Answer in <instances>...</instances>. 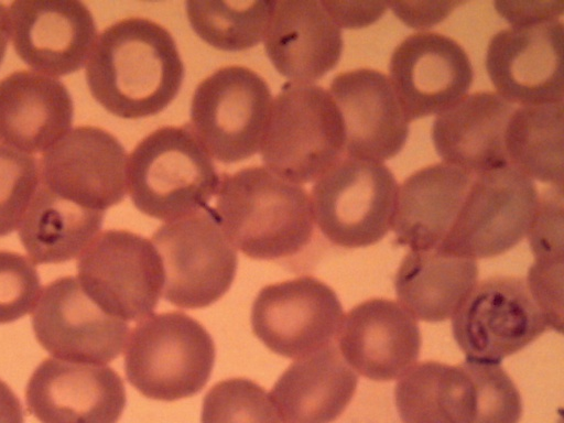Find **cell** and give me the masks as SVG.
<instances>
[{
    "label": "cell",
    "instance_id": "1",
    "mask_svg": "<svg viewBox=\"0 0 564 423\" xmlns=\"http://www.w3.org/2000/svg\"><path fill=\"white\" fill-rule=\"evenodd\" d=\"M184 75L172 34L141 17L124 18L107 26L97 36L85 65L94 99L123 119L163 111L177 96Z\"/></svg>",
    "mask_w": 564,
    "mask_h": 423
},
{
    "label": "cell",
    "instance_id": "26",
    "mask_svg": "<svg viewBox=\"0 0 564 423\" xmlns=\"http://www.w3.org/2000/svg\"><path fill=\"white\" fill-rule=\"evenodd\" d=\"M477 279L476 260L435 248L410 250L393 283L399 303L416 319L433 323L452 318Z\"/></svg>",
    "mask_w": 564,
    "mask_h": 423
},
{
    "label": "cell",
    "instance_id": "35",
    "mask_svg": "<svg viewBox=\"0 0 564 423\" xmlns=\"http://www.w3.org/2000/svg\"><path fill=\"white\" fill-rule=\"evenodd\" d=\"M527 236L534 260H563V185L551 184L539 194Z\"/></svg>",
    "mask_w": 564,
    "mask_h": 423
},
{
    "label": "cell",
    "instance_id": "32",
    "mask_svg": "<svg viewBox=\"0 0 564 423\" xmlns=\"http://www.w3.org/2000/svg\"><path fill=\"white\" fill-rule=\"evenodd\" d=\"M40 183L39 161L0 143V237L18 229Z\"/></svg>",
    "mask_w": 564,
    "mask_h": 423
},
{
    "label": "cell",
    "instance_id": "2",
    "mask_svg": "<svg viewBox=\"0 0 564 423\" xmlns=\"http://www.w3.org/2000/svg\"><path fill=\"white\" fill-rule=\"evenodd\" d=\"M215 213L232 246L257 260L293 257L312 240L314 218L307 191L265 166L220 176Z\"/></svg>",
    "mask_w": 564,
    "mask_h": 423
},
{
    "label": "cell",
    "instance_id": "30",
    "mask_svg": "<svg viewBox=\"0 0 564 423\" xmlns=\"http://www.w3.org/2000/svg\"><path fill=\"white\" fill-rule=\"evenodd\" d=\"M275 1H186L195 33L210 46L239 52L263 41Z\"/></svg>",
    "mask_w": 564,
    "mask_h": 423
},
{
    "label": "cell",
    "instance_id": "24",
    "mask_svg": "<svg viewBox=\"0 0 564 423\" xmlns=\"http://www.w3.org/2000/svg\"><path fill=\"white\" fill-rule=\"evenodd\" d=\"M475 174L440 162L422 167L398 187L391 229L410 250L437 248L452 229Z\"/></svg>",
    "mask_w": 564,
    "mask_h": 423
},
{
    "label": "cell",
    "instance_id": "18",
    "mask_svg": "<svg viewBox=\"0 0 564 423\" xmlns=\"http://www.w3.org/2000/svg\"><path fill=\"white\" fill-rule=\"evenodd\" d=\"M25 400L41 423H117L127 401L123 381L112 368L54 357L35 368Z\"/></svg>",
    "mask_w": 564,
    "mask_h": 423
},
{
    "label": "cell",
    "instance_id": "12",
    "mask_svg": "<svg viewBox=\"0 0 564 423\" xmlns=\"http://www.w3.org/2000/svg\"><path fill=\"white\" fill-rule=\"evenodd\" d=\"M344 315L330 286L303 275L262 288L250 321L253 334L271 351L296 359L335 343Z\"/></svg>",
    "mask_w": 564,
    "mask_h": 423
},
{
    "label": "cell",
    "instance_id": "27",
    "mask_svg": "<svg viewBox=\"0 0 564 423\" xmlns=\"http://www.w3.org/2000/svg\"><path fill=\"white\" fill-rule=\"evenodd\" d=\"M393 398L402 423H475L476 390L462 364L416 362L398 379Z\"/></svg>",
    "mask_w": 564,
    "mask_h": 423
},
{
    "label": "cell",
    "instance_id": "31",
    "mask_svg": "<svg viewBox=\"0 0 564 423\" xmlns=\"http://www.w3.org/2000/svg\"><path fill=\"white\" fill-rule=\"evenodd\" d=\"M200 423H283L264 388L247 378L215 383L205 394Z\"/></svg>",
    "mask_w": 564,
    "mask_h": 423
},
{
    "label": "cell",
    "instance_id": "22",
    "mask_svg": "<svg viewBox=\"0 0 564 423\" xmlns=\"http://www.w3.org/2000/svg\"><path fill=\"white\" fill-rule=\"evenodd\" d=\"M74 104L56 77L32 69L0 80V142L17 151L44 153L70 129Z\"/></svg>",
    "mask_w": 564,
    "mask_h": 423
},
{
    "label": "cell",
    "instance_id": "5",
    "mask_svg": "<svg viewBox=\"0 0 564 423\" xmlns=\"http://www.w3.org/2000/svg\"><path fill=\"white\" fill-rule=\"evenodd\" d=\"M124 346L129 383L153 400L175 401L198 393L215 362L209 333L195 318L178 311L140 319Z\"/></svg>",
    "mask_w": 564,
    "mask_h": 423
},
{
    "label": "cell",
    "instance_id": "20",
    "mask_svg": "<svg viewBox=\"0 0 564 423\" xmlns=\"http://www.w3.org/2000/svg\"><path fill=\"white\" fill-rule=\"evenodd\" d=\"M328 93L343 120L345 156L383 163L403 149L410 121L384 73L373 68L339 73Z\"/></svg>",
    "mask_w": 564,
    "mask_h": 423
},
{
    "label": "cell",
    "instance_id": "14",
    "mask_svg": "<svg viewBox=\"0 0 564 423\" xmlns=\"http://www.w3.org/2000/svg\"><path fill=\"white\" fill-rule=\"evenodd\" d=\"M127 159L123 145L109 131L75 127L42 153L41 184L79 206L105 213L126 197Z\"/></svg>",
    "mask_w": 564,
    "mask_h": 423
},
{
    "label": "cell",
    "instance_id": "8",
    "mask_svg": "<svg viewBox=\"0 0 564 423\" xmlns=\"http://www.w3.org/2000/svg\"><path fill=\"white\" fill-rule=\"evenodd\" d=\"M272 94L254 70L224 66L195 88L188 123L208 154L221 163L254 155L268 122Z\"/></svg>",
    "mask_w": 564,
    "mask_h": 423
},
{
    "label": "cell",
    "instance_id": "16",
    "mask_svg": "<svg viewBox=\"0 0 564 423\" xmlns=\"http://www.w3.org/2000/svg\"><path fill=\"white\" fill-rule=\"evenodd\" d=\"M388 77L408 120L413 121L437 116L463 99L474 70L457 41L437 32H417L393 50Z\"/></svg>",
    "mask_w": 564,
    "mask_h": 423
},
{
    "label": "cell",
    "instance_id": "3",
    "mask_svg": "<svg viewBox=\"0 0 564 423\" xmlns=\"http://www.w3.org/2000/svg\"><path fill=\"white\" fill-rule=\"evenodd\" d=\"M127 189L144 215L172 221L208 206L220 176L188 123L166 126L144 137L126 167Z\"/></svg>",
    "mask_w": 564,
    "mask_h": 423
},
{
    "label": "cell",
    "instance_id": "33",
    "mask_svg": "<svg viewBox=\"0 0 564 423\" xmlns=\"http://www.w3.org/2000/svg\"><path fill=\"white\" fill-rule=\"evenodd\" d=\"M462 366L469 373L476 390L475 423H519L521 395L500 362L466 358Z\"/></svg>",
    "mask_w": 564,
    "mask_h": 423
},
{
    "label": "cell",
    "instance_id": "10",
    "mask_svg": "<svg viewBox=\"0 0 564 423\" xmlns=\"http://www.w3.org/2000/svg\"><path fill=\"white\" fill-rule=\"evenodd\" d=\"M77 273L86 294L124 322L151 315L162 294L163 269L154 245L129 230L99 232L78 256Z\"/></svg>",
    "mask_w": 564,
    "mask_h": 423
},
{
    "label": "cell",
    "instance_id": "36",
    "mask_svg": "<svg viewBox=\"0 0 564 423\" xmlns=\"http://www.w3.org/2000/svg\"><path fill=\"white\" fill-rule=\"evenodd\" d=\"M527 285L550 328L563 330V260H534Z\"/></svg>",
    "mask_w": 564,
    "mask_h": 423
},
{
    "label": "cell",
    "instance_id": "21",
    "mask_svg": "<svg viewBox=\"0 0 564 423\" xmlns=\"http://www.w3.org/2000/svg\"><path fill=\"white\" fill-rule=\"evenodd\" d=\"M263 43L274 68L299 84L330 72L344 46L341 30L316 0L275 1Z\"/></svg>",
    "mask_w": 564,
    "mask_h": 423
},
{
    "label": "cell",
    "instance_id": "38",
    "mask_svg": "<svg viewBox=\"0 0 564 423\" xmlns=\"http://www.w3.org/2000/svg\"><path fill=\"white\" fill-rule=\"evenodd\" d=\"M322 6L341 29H361L378 21L387 11L388 2L373 1H328L322 0Z\"/></svg>",
    "mask_w": 564,
    "mask_h": 423
},
{
    "label": "cell",
    "instance_id": "40",
    "mask_svg": "<svg viewBox=\"0 0 564 423\" xmlns=\"http://www.w3.org/2000/svg\"><path fill=\"white\" fill-rule=\"evenodd\" d=\"M0 423H23V410L12 389L0 379Z\"/></svg>",
    "mask_w": 564,
    "mask_h": 423
},
{
    "label": "cell",
    "instance_id": "13",
    "mask_svg": "<svg viewBox=\"0 0 564 423\" xmlns=\"http://www.w3.org/2000/svg\"><path fill=\"white\" fill-rule=\"evenodd\" d=\"M39 344L54 358L106 365L122 351L127 322L102 311L83 290L76 276L47 284L32 312Z\"/></svg>",
    "mask_w": 564,
    "mask_h": 423
},
{
    "label": "cell",
    "instance_id": "29",
    "mask_svg": "<svg viewBox=\"0 0 564 423\" xmlns=\"http://www.w3.org/2000/svg\"><path fill=\"white\" fill-rule=\"evenodd\" d=\"M508 163L549 185H563V104L519 106L505 134Z\"/></svg>",
    "mask_w": 564,
    "mask_h": 423
},
{
    "label": "cell",
    "instance_id": "28",
    "mask_svg": "<svg viewBox=\"0 0 564 423\" xmlns=\"http://www.w3.org/2000/svg\"><path fill=\"white\" fill-rule=\"evenodd\" d=\"M105 213L67 200L40 183L21 223L19 238L35 263L78 257L99 234Z\"/></svg>",
    "mask_w": 564,
    "mask_h": 423
},
{
    "label": "cell",
    "instance_id": "17",
    "mask_svg": "<svg viewBox=\"0 0 564 423\" xmlns=\"http://www.w3.org/2000/svg\"><path fill=\"white\" fill-rule=\"evenodd\" d=\"M8 11L14 51L32 70L57 78L86 65L98 34L84 2L17 0Z\"/></svg>",
    "mask_w": 564,
    "mask_h": 423
},
{
    "label": "cell",
    "instance_id": "39",
    "mask_svg": "<svg viewBox=\"0 0 564 423\" xmlns=\"http://www.w3.org/2000/svg\"><path fill=\"white\" fill-rule=\"evenodd\" d=\"M459 1L388 2L394 15L409 28L427 29L445 20Z\"/></svg>",
    "mask_w": 564,
    "mask_h": 423
},
{
    "label": "cell",
    "instance_id": "9",
    "mask_svg": "<svg viewBox=\"0 0 564 423\" xmlns=\"http://www.w3.org/2000/svg\"><path fill=\"white\" fill-rule=\"evenodd\" d=\"M538 202L534 181L510 164L476 174L437 249L473 260L500 256L527 236Z\"/></svg>",
    "mask_w": 564,
    "mask_h": 423
},
{
    "label": "cell",
    "instance_id": "4",
    "mask_svg": "<svg viewBox=\"0 0 564 423\" xmlns=\"http://www.w3.org/2000/svg\"><path fill=\"white\" fill-rule=\"evenodd\" d=\"M345 132L328 90L285 83L272 100L260 153L265 167L296 184L316 181L344 156Z\"/></svg>",
    "mask_w": 564,
    "mask_h": 423
},
{
    "label": "cell",
    "instance_id": "7",
    "mask_svg": "<svg viewBox=\"0 0 564 423\" xmlns=\"http://www.w3.org/2000/svg\"><path fill=\"white\" fill-rule=\"evenodd\" d=\"M162 263V296L181 308H203L230 288L237 270V251L225 235L216 213L206 207L167 221L152 236Z\"/></svg>",
    "mask_w": 564,
    "mask_h": 423
},
{
    "label": "cell",
    "instance_id": "6",
    "mask_svg": "<svg viewBox=\"0 0 564 423\" xmlns=\"http://www.w3.org/2000/svg\"><path fill=\"white\" fill-rule=\"evenodd\" d=\"M399 184L382 162L340 158L314 183V223L333 245L368 247L391 229Z\"/></svg>",
    "mask_w": 564,
    "mask_h": 423
},
{
    "label": "cell",
    "instance_id": "37",
    "mask_svg": "<svg viewBox=\"0 0 564 423\" xmlns=\"http://www.w3.org/2000/svg\"><path fill=\"white\" fill-rule=\"evenodd\" d=\"M494 7L511 26L556 21L564 12V1H495Z\"/></svg>",
    "mask_w": 564,
    "mask_h": 423
},
{
    "label": "cell",
    "instance_id": "15",
    "mask_svg": "<svg viewBox=\"0 0 564 423\" xmlns=\"http://www.w3.org/2000/svg\"><path fill=\"white\" fill-rule=\"evenodd\" d=\"M563 45L560 20L494 34L485 65L496 93L519 106L563 104Z\"/></svg>",
    "mask_w": 564,
    "mask_h": 423
},
{
    "label": "cell",
    "instance_id": "25",
    "mask_svg": "<svg viewBox=\"0 0 564 423\" xmlns=\"http://www.w3.org/2000/svg\"><path fill=\"white\" fill-rule=\"evenodd\" d=\"M357 386L358 375L333 343L290 364L270 395L283 423H332Z\"/></svg>",
    "mask_w": 564,
    "mask_h": 423
},
{
    "label": "cell",
    "instance_id": "23",
    "mask_svg": "<svg viewBox=\"0 0 564 423\" xmlns=\"http://www.w3.org/2000/svg\"><path fill=\"white\" fill-rule=\"evenodd\" d=\"M514 108L497 93L466 95L435 117L431 135L436 153L475 175L508 165L505 134Z\"/></svg>",
    "mask_w": 564,
    "mask_h": 423
},
{
    "label": "cell",
    "instance_id": "11",
    "mask_svg": "<svg viewBox=\"0 0 564 423\" xmlns=\"http://www.w3.org/2000/svg\"><path fill=\"white\" fill-rule=\"evenodd\" d=\"M550 325L525 279L495 275L476 283L452 317L455 341L467 359L501 362Z\"/></svg>",
    "mask_w": 564,
    "mask_h": 423
},
{
    "label": "cell",
    "instance_id": "19",
    "mask_svg": "<svg viewBox=\"0 0 564 423\" xmlns=\"http://www.w3.org/2000/svg\"><path fill=\"white\" fill-rule=\"evenodd\" d=\"M336 346L357 375L387 382L417 362L421 333L417 319L403 305L375 297L344 315Z\"/></svg>",
    "mask_w": 564,
    "mask_h": 423
},
{
    "label": "cell",
    "instance_id": "41",
    "mask_svg": "<svg viewBox=\"0 0 564 423\" xmlns=\"http://www.w3.org/2000/svg\"><path fill=\"white\" fill-rule=\"evenodd\" d=\"M10 39V24L8 7L0 2V65L7 52Z\"/></svg>",
    "mask_w": 564,
    "mask_h": 423
},
{
    "label": "cell",
    "instance_id": "34",
    "mask_svg": "<svg viewBox=\"0 0 564 423\" xmlns=\"http://www.w3.org/2000/svg\"><path fill=\"white\" fill-rule=\"evenodd\" d=\"M41 293L34 262L21 253L0 250V324L32 313Z\"/></svg>",
    "mask_w": 564,
    "mask_h": 423
}]
</instances>
